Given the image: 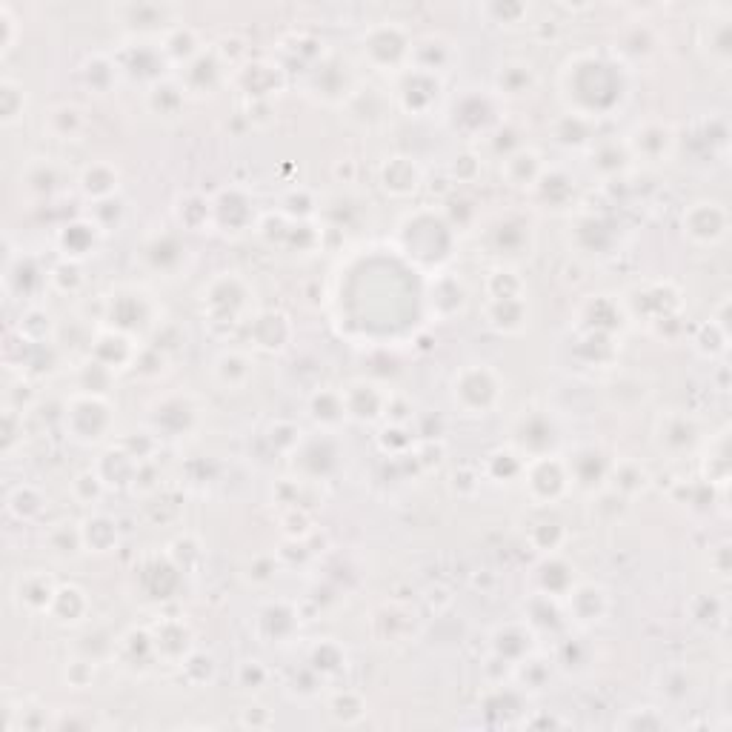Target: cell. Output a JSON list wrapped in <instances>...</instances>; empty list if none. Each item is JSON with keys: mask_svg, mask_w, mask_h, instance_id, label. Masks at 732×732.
I'll return each mask as SVG.
<instances>
[{"mask_svg": "<svg viewBox=\"0 0 732 732\" xmlns=\"http://www.w3.org/2000/svg\"><path fill=\"white\" fill-rule=\"evenodd\" d=\"M561 83H564V95L570 98L572 115H581L587 121L610 112L624 95L618 66L598 58L595 52H578L575 58H570L564 66Z\"/></svg>", "mask_w": 732, "mask_h": 732, "instance_id": "6da1fadb", "label": "cell"}, {"mask_svg": "<svg viewBox=\"0 0 732 732\" xmlns=\"http://www.w3.org/2000/svg\"><path fill=\"white\" fill-rule=\"evenodd\" d=\"M452 398L467 415H487L501 401V381L484 364H472L461 369L452 381Z\"/></svg>", "mask_w": 732, "mask_h": 732, "instance_id": "7a4b0ae2", "label": "cell"}, {"mask_svg": "<svg viewBox=\"0 0 732 732\" xmlns=\"http://www.w3.org/2000/svg\"><path fill=\"white\" fill-rule=\"evenodd\" d=\"M66 429L72 432V438H78L83 444L101 441L112 427V409L106 404L103 395H92V392H78L72 395V401H66Z\"/></svg>", "mask_w": 732, "mask_h": 732, "instance_id": "3957f363", "label": "cell"}, {"mask_svg": "<svg viewBox=\"0 0 732 732\" xmlns=\"http://www.w3.org/2000/svg\"><path fill=\"white\" fill-rule=\"evenodd\" d=\"M412 38L398 23H375L364 35V58L378 69H398L409 61Z\"/></svg>", "mask_w": 732, "mask_h": 732, "instance_id": "277c9868", "label": "cell"}, {"mask_svg": "<svg viewBox=\"0 0 732 732\" xmlns=\"http://www.w3.org/2000/svg\"><path fill=\"white\" fill-rule=\"evenodd\" d=\"M249 289L238 275H221L204 289V306L209 312V324L232 326L241 321L246 309Z\"/></svg>", "mask_w": 732, "mask_h": 732, "instance_id": "5b68a950", "label": "cell"}, {"mask_svg": "<svg viewBox=\"0 0 732 732\" xmlns=\"http://www.w3.org/2000/svg\"><path fill=\"white\" fill-rule=\"evenodd\" d=\"M570 469L555 455H535L524 464V484L538 504H555L570 487Z\"/></svg>", "mask_w": 732, "mask_h": 732, "instance_id": "8992f818", "label": "cell"}, {"mask_svg": "<svg viewBox=\"0 0 732 732\" xmlns=\"http://www.w3.org/2000/svg\"><path fill=\"white\" fill-rule=\"evenodd\" d=\"M181 9L172 3H121L115 6V18L132 32H161L166 35L172 26H178Z\"/></svg>", "mask_w": 732, "mask_h": 732, "instance_id": "52a82bcc", "label": "cell"}, {"mask_svg": "<svg viewBox=\"0 0 732 732\" xmlns=\"http://www.w3.org/2000/svg\"><path fill=\"white\" fill-rule=\"evenodd\" d=\"M624 146H627L630 158H644L650 163L667 161L675 149V132H672L670 123L647 121L632 129Z\"/></svg>", "mask_w": 732, "mask_h": 732, "instance_id": "ba28073f", "label": "cell"}, {"mask_svg": "<svg viewBox=\"0 0 732 732\" xmlns=\"http://www.w3.org/2000/svg\"><path fill=\"white\" fill-rule=\"evenodd\" d=\"M232 81L241 86L249 101H269V95H275L284 86V69L269 61L241 63Z\"/></svg>", "mask_w": 732, "mask_h": 732, "instance_id": "9c48e42d", "label": "cell"}, {"mask_svg": "<svg viewBox=\"0 0 732 732\" xmlns=\"http://www.w3.org/2000/svg\"><path fill=\"white\" fill-rule=\"evenodd\" d=\"M684 232L695 244H718L727 235V212L715 201H701L684 215Z\"/></svg>", "mask_w": 732, "mask_h": 732, "instance_id": "30bf717a", "label": "cell"}, {"mask_svg": "<svg viewBox=\"0 0 732 732\" xmlns=\"http://www.w3.org/2000/svg\"><path fill=\"white\" fill-rule=\"evenodd\" d=\"M292 338V324H289V315L284 312H258L252 321H249V341L255 349L261 352H281Z\"/></svg>", "mask_w": 732, "mask_h": 732, "instance_id": "8fae6325", "label": "cell"}, {"mask_svg": "<svg viewBox=\"0 0 732 732\" xmlns=\"http://www.w3.org/2000/svg\"><path fill=\"white\" fill-rule=\"evenodd\" d=\"M452 43L444 35H427V38H418L412 41L409 49V69L415 72H429V75H438L444 72L449 63H452Z\"/></svg>", "mask_w": 732, "mask_h": 732, "instance_id": "7c38bea8", "label": "cell"}, {"mask_svg": "<svg viewBox=\"0 0 732 732\" xmlns=\"http://www.w3.org/2000/svg\"><path fill=\"white\" fill-rule=\"evenodd\" d=\"M438 92H441V78L438 75L409 69L407 75L401 78V86H398V101L407 112H427L429 106L438 101Z\"/></svg>", "mask_w": 732, "mask_h": 732, "instance_id": "4fadbf2b", "label": "cell"}, {"mask_svg": "<svg viewBox=\"0 0 732 732\" xmlns=\"http://www.w3.org/2000/svg\"><path fill=\"white\" fill-rule=\"evenodd\" d=\"M55 592H58V584L52 581V575L35 570L18 578V584H15V601H18L21 610L46 612L49 615V607L55 601Z\"/></svg>", "mask_w": 732, "mask_h": 732, "instance_id": "5bb4252c", "label": "cell"}, {"mask_svg": "<svg viewBox=\"0 0 732 732\" xmlns=\"http://www.w3.org/2000/svg\"><path fill=\"white\" fill-rule=\"evenodd\" d=\"M567 604H570V615L590 627V624H598L604 618V612L610 607V598H607V590L604 587H595V584H581V587H572L567 592Z\"/></svg>", "mask_w": 732, "mask_h": 732, "instance_id": "9a60e30c", "label": "cell"}, {"mask_svg": "<svg viewBox=\"0 0 732 732\" xmlns=\"http://www.w3.org/2000/svg\"><path fill=\"white\" fill-rule=\"evenodd\" d=\"M78 186H81V192L89 201L101 204V201L115 198V192L121 186V172L115 169V163L95 161L83 169L81 178H78Z\"/></svg>", "mask_w": 732, "mask_h": 732, "instance_id": "2e32d148", "label": "cell"}, {"mask_svg": "<svg viewBox=\"0 0 732 732\" xmlns=\"http://www.w3.org/2000/svg\"><path fill=\"white\" fill-rule=\"evenodd\" d=\"M89 126L86 109L78 103H61L55 109H49L43 129L55 138V141H81V135Z\"/></svg>", "mask_w": 732, "mask_h": 732, "instance_id": "e0dca14e", "label": "cell"}, {"mask_svg": "<svg viewBox=\"0 0 732 732\" xmlns=\"http://www.w3.org/2000/svg\"><path fill=\"white\" fill-rule=\"evenodd\" d=\"M487 324L498 332H521L529 324L527 298H489L484 306Z\"/></svg>", "mask_w": 732, "mask_h": 732, "instance_id": "ac0fdd59", "label": "cell"}, {"mask_svg": "<svg viewBox=\"0 0 732 732\" xmlns=\"http://www.w3.org/2000/svg\"><path fill=\"white\" fill-rule=\"evenodd\" d=\"M381 183L387 189L389 195L395 198H407L418 189L421 183V172L415 161H409L404 155H395V158H387V163L381 166Z\"/></svg>", "mask_w": 732, "mask_h": 732, "instance_id": "d6986e66", "label": "cell"}, {"mask_svg": "<svg viewBox=\"0 0 732 732\" xmlns=\"http://www.w3.org/2000/svg\"><path fill=\"white\" fill-rule=\"evenodd\" d=\"M101 232L103 229L95 221H75V224L63 226L61 235H58V246L66 255V261H78L86 252H92Z\"/></svg>", "mask_w": 732, "mask_h": 732, "instance_id": "ffe728a7", "label": "cell"}, {"mask_svg": "<svg viewBox=\"0 0 732 732\" xmlns=\"http://www.w3.org/2000/svg\"><path fill=\"white\" fill-rule=\"evenodd\" d=\"M544 169L547 166L541 163V155L535 149H527V146H518L515 152H509L504 158V166H501V172L507 175L512 186H532L541 178Z\"/></svg>", "mask_w": 732, "mask_h": 732, "instance_id": "44dd1931", "label": "cell"}, {"mask_svg": "<svg viewBox=\"0 0 732 732\" xmlns=\"http://www.w3.org/2000/svg\"><path fill=\"white\" fill-rule=\"evenodd\" d=\"M204 52V43L198 38V32L195 29H189V26H172L166 35H163V43H161V55L163 58H169V61H178V63H186L195 61L198 55Z\"/></svg>", "mask_w": 732, "mask_h": 732, "instance_id": "7402d4cb", "label": "cell"}, {"mask_svg": "<svg viewBox=\"0 0 732 732\" xmlns=\"http://www.w3.org/2000/svg\"><path fill=\"white\" fill-rule=\"evenodd\" d=\"M81 535H83V549L86 552H95V555H103L109 549L118 547V521L109 518V515H89L86 521L81 524Z\"/></svg>", "mask_w": 732, "mask_h": 732, "instance_id": "603a6c76", "label": "cell"}, {"mask_svg": "<svg viewBox=\"0 0 732 732\" xmlns=\"http://www.w3.org/2000/svg\"><path fill=\"white\" fill-rule=\"evenodd\" d=\"M535 81H538V75H535L532 63L507 61L501 63V69H498V75H495V89H498L501 95L518 98V95H527L529 89L535 86Z\"/></svg>", "mask_w": 732, "mask_h": 732, "instance_id": "cb8c5ba5", "label": "cell"}, {"mask_svg": "<svg viewBox=\"0 0 732 732\" xmlns=\"http://www.w3.org/2000/svg\"><path fill=\"white\" fill-rule=\"evenodd\" d=\"M89 612V598L81 587L75 584H66V587H58L55 592V601L49 607V615L58 621V624H78L83 621V615Z\"/></svg>", "mask_w": 732, "mask_h": 732, "instance_id": "d4e9b609", "label": "cell"}, {"mask_svg": "<svg viewBox=\"0 0 732 732\" xmlns=\"http://www.w3.org/2000/svg\"><path fill=\"white\" fill-rule=\"evenodd\" d=\"M215 378L226 389L246 387V381L252 378V361L246 358L244 352H238V349L221 352L218 361H215Z\"/></svg>", "mask_w": 732, "mask_h": 732, "instance_id": "484cf974", "label": "cell"}, {"mask_svg": "<svg viewBox=\"0 0 732 732\" xmlns=\"http://www.w3.org/2000/svg\"><path fill=\"white\" fill-rule=\"evenodd\" d=\"M81 75H83V83L92 89V92H98L103 95L115 78H118V63L112 61L109 55H103V52H95V55H89L81 66Z\"/></svg>", "mask_w": 732, "mask_h": 732, "instance_id": "4316f807", "label": "cell"}, {"mask_svg": "<svg viewBox=\"0 0 732 732\" xmlns=\"http://www.w3.org/2000/svg\"><path fill=\"white\" fill-rule=\"evenodd\" d=\"M43 492L32 484H21L6 495V509L18 521H35L43 512Z\"/></svg>", "mask_w": 732, "mask_h": 732, "instance_id": "83f0119b", "label": "cell"}, {"mask_svg": "<svg viewBox=\"0 0 732 732\" xmlns=\"http://www.w3.org/2000/svg\"><path fill=\"white\" fill-rule=\"evenodd\" d=\"M647 487H650V475H647V469L641 467L638 461H618L612 467V489L618 495L630 498V495L644 492Z\"/></svg>", "mask_w": 732, "mask_h": 732, "instance_id": "f1b7e54d", "label": "cell"}, {"mask_svg": "<svg viewBox=\"0 0 732 732\" xmlns=\"http://www.w3.org/2000/svg\"><path fill=\"white\" fill-rule=\"evenodd\" d=\"M26 112V89L23 83L15 78H3L0 81V123L3 126H15Z\"/></svg>", "mask_w": 732, "mask_h": 732, "instance_id": "f546056e", "label": "cell"}, {"mask_svg": "<svg viewBox=\"0 0 732 732\" xmlns=\"http://www.w3.org/2000/svg\"><path fill=\"white\" fill-rule=\"evenodd\" d=\"M532 189L541 192V198L552 206L567 204L572 198V181L561 169H544L541 178L532 183Z\"/></svg>", "mask_w": 732, "mask_h": 732, "instance_id": "4dcf8cb0", "label": "cell"}, {"mask_svg": "<svg viewBox=\"0 0 732 732\" xmlns=\"http://www.w3.org/2000/svg\"><path fill=\"white\" fill-rule=\"evenodd\" d=\"M309 407H312V415H315L321 424H338V421L349 418V415H346L344 392H335V389H318V392L312 395Z\"/></svg>", "mask_w": 732, "mask_h": 732, "instance_id": "1f68e13d", "label": "cell"}, {"mask_svg": "<svg viewBox=\"0 0 732 732\" xmlns=\"http://www.w3.org/2000/svg\"><path fill=\"white\" fill-rule=\"evenodd\" d=\"M46 544L49 549L58 555V558H72L83 549V535L81 524H58V527L49 529L46 535Z\"/></svg>", "mask_w": 732, "mask_h": 732, "instance_id": "d6a6232c", "label": "cell"}, {"mask_svg": "<svg viewBox=\"0 0 732 732\" xmlns=\"http://www.w3.org/2000/svg\"><path fill=\"white\" fill-rule=\"evenodd\" d=\"M487 295L489 298H527L521 275L515 269H509V266H498V269L489 272Z\"/></svg>", "mask_w": 732, "mask_h": 732, "instance_id": "836d02e7", "label": "cell"}, {"mask_svg": "<svg viewBox=\"0 0 732 732\" xmlns=\"http://www.w3.org/2000/svg\"><path fill=\"white\" fill-rule=\"evenodd\" d=\"M183 89L181 83L175 81H155V86L149 89V106L158 112V115H175L183 106Z\"/></svg>", "mask_w": 732, "mask_h": 732, "instance_id": "e575fe53", "label": "cell"}, {"mask_svg": "<svg viewBox=\"0 0 732 732\" xmlns=\"http://www.w3.org/2000/svg\"><path fill=\"white\" fill-rule=\"evenodd\" d=\"M652 49H655V35H652L650 26H641V23H635L630 29H624V35H621V41H618V52H621V55L644 58V55H650Z\"/></svg>", "mask_w": 732, "mask_h": 732, "instance_id": "d590c367", "label": "cell"}, {"mask_svg": "<svg viewBox=\"0 0 732 732\" xmlns=\"http://www.w3.org/2000/svg\"><path fill=\"white\" fill-rule=\"evenodd\" d=\"M103 489H106V484H103L101 475H98L95 469H86V472H81V475L75 478V484H72L75 498H78L81 504H86V507H92V504H98V501H101Z\"/></svg>", "mask_w": 732, "mask_h": 732, "instance_id": "8d00e7d4", "label": "cell"}, {"mask_svg": "<svg viewBox=\"0 0 732 732\" xmlns=\"http://www.w3.org/2000/svg\"><path fill=\"white\" fill-rule=\"evenodd\" d=\"M18 35H21V26H18V18L12 12V6L0 3V52H12L15 43H18Z\"/></svg>", "mask_w": 732, "mask_h": 732, "instance_id": "74e56055", "label": "cell"}, {"mask_svg": "<svg viewBox=\"0 0 732 732\" xmlns=\"http://www.w3.org/2000/svg\"><path fill=\"white\" fill-rule=\"evenodd\" d=\"M23 435V409H3V452L9 455Z\"/></svg>", "mask_w": 732, "mask_h": 732, "instance_id": "f35d334b", "label": "cell"}, {"mask_svg": "<svg viewBox=\"0 0 732 732\" xmlns=\"http://www.w3.org/2000/svg\"><path fill=\"white\" fill-rule=\"evenodd\" d=\"M38 169H41V175H35V169L29 166L26 169V189H32V192H38V195H49L52 189H55V183H58V175H55V166L52 163H38Z\"/></svg>", "mask_w": 732, "mask_h": 732, "instance_id": "ab89813d", "label": "cell"}, {"mask_svg": "<svg viewBox=\"0 0 732 732\" xmlns=\"http://www.w3.org/2000/svg\"><path fill=\"white\" fill-rule=\"evenodd\" d=\"M489 18H495V23H521L529 15V6L524 3H489L484 6Z\"/></svg>", "mask_w": 732, "mask_h": 732, "instance_id": "60d3db41", "label": "cell"}, {"mask_svg": "<svg viewBox=\"0 0 732 732\" xmlns=\"http://www.w3.org/2000/svg\"><path fill=\"white\" fill-rule=\"evenodd\" d=\"M321 652H329V641H326V644H321V647L315 650V658H321ZM344 658H346L344 652H338V655H332V658H329V655H324V661H329V667H338V664H344Z\"/></svg>", "mask_w": 732, "mask_h": 732, "instance_id": "b9f144b4", "label": "cell"}]
</instances>
